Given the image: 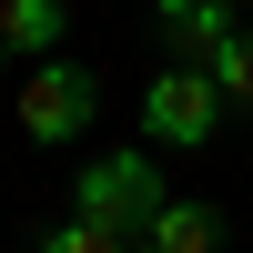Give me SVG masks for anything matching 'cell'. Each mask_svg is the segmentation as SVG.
<instances>
[{
    "instance_id": "6da1fadb",
    "label": "cell",
    "mask_w": 253,
    "mask_h": 253,
    "mask_svg": "<svg viewBox=\"0 0 253 253\" xmlns=\"http://www.w3.org/2000/svg\"><path fill=\"white\" fill-rule=\"evenodd\" d=\"M162 203H172V182H162L152 152H91V162H81V182H71V213L101 223V233H122V243H132Z\"/></svg>"
},
{
    "instance_id": "7a4b0ae2",
    "label": "cell",
    "mask_w": 253,
    "mask_h": 253,
    "mask_svg": "<svg viewBox=\"0 0 253 253\" xmlns=\"http://www.w3.org/2000/svg\"><path fill=\"white\" fill-rule=\"evenodd\" d=\"M223 81L203 71V61H172V71H152V91H142V142L152 152H203V142L223 132Z\"/></svg>"
},
{
    "instance_id": "3957f363",
    "label": "cell",
    "mask_w": 253,
    "mask_h": 253,
    "mask_svg": "<svg viewBox=\"0 0 253 253\" xmlns=\"http://www.w3.org/2000/svg\"><path fill=\"white\" fill-rule=\"evenodd\" d=\"M101 122V71H81V61H31V81H20V132L31 142H81Z\"/></svg>"
},
{
    "instance_id": "277c9868",
    "label": "cell",
    "mask_w": 253,
    "mask_h": 253,
    "mask_svg": "<svg viewBox=\"0 0 253 253\" xmlns=\"http://www.w3.org/2000/svg\"><path fill=\"white\" fill-rule=\"evenodd\" d=\"M132 253H223V213H213V203H162V213L152 223H142V233H132Z\"/></svg>"
},
{
    "instance_id": "5b68a950",
    "label": "cell",
    "mask_w": 253,
    "mask_h": 253,
    "mask_svg": "<svg viewBox=\"0 0 253 253\" xmlns=\"http://www.w3.org/2000/svg\"><path fill=\"white\" fill-rule=\"evenodd\" d=\"M152 20H162V41L182 61H213L233 41V0H152Z\"/></svg>"
},
{
    "instance_id": "8992f818",
    "label": "cell",
    "mask_w": 253,
    "mask_h": 253,
    "mask_svg": "<svg viewBox=\"0 0 253 253\" xmlns=\"http://www.w3.org/2000/svg\"><path fill=\"white\" fill-rule=\"evenodd\" d=\"M61 31H71V10H61V0H0V41H10L20 61H51Z\"/></svg>"
},
{
    "instance_id": "52a82bcc",
    "label": "cell",
    "mask_w": 253,
    "mask_h": 253,
    "mask_svg": "<svg viewBox=\"0 0 253 253\" xmlns=\"http://www.w3.org/2000/svg\"><path fill=\"white\" fill-rule=\"evenodd\" d=\"M203 71L223 81V101H253V31H243V20H233V41H223V51L203 61Z\"/></svg>"
},
{
    "instance_id": "ba28073f",
    "label": "cell",
    "mask_w": 253,
    "mask_h": 253,
    "mask_svg": "<svg viewBox=\"0 0 253 253\" xmlns=\"http://www.w3.org/2000/svg\"><path fill=\"white\" fill-rule=\"evenodd\" d=\"M31 253H132V243H122V233H101V223H81V213H71V223H51V233H41Z\"/></svg>"
},
{
    "instance_id": "9c48e42d",
    "label": "cell",
    "mask_w": 253,
    "mask_h": 253,
    "mask_svg": "<svg viewBox=\"0 0 253 253\" xmlns=\"http://www.w3.org/2000/svg\"><path fill=\"white\" fill-rule=\"evenodd\" d=\"M0 71H10V41H0Z\"/></svg>"
}]
</instances>
